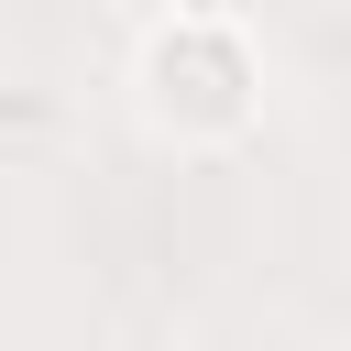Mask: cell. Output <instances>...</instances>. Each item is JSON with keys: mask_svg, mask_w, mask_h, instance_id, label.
<instances>
[{"mask_svg": "<svg viewBox=\"0 0 351 351\" xmlns=\"http://www.w3.org/2000/svg\"><path fill=\"white\" fill-rule=\"evenodd\" d=\"M252 55H241V22H165L143 44V110L154 132L176 143H230L252 121Z\"/></svg>", "mask_w": 351, "mask_h": 351, "instance_id": "obj_1", "label": "cell"}, {"mask_svg": "<svg viewBox=\"0 0 351 351\" xmlns=\"http://www.w3.org/2000/svg\"><path fill=\"white\" fill-rule=\"evenodd\" d=\"M252 0H165V22H241Z\"/></svg>", "mask_w": 351, "mask_h": 351, "instance_id": "obj_2", "label": "cell"}]
</instances>
